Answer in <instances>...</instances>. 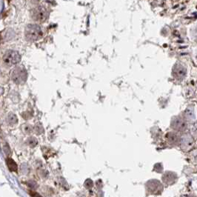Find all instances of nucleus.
<instances>
[{
    "mask_svg": "<svg viewBox=\"0 0 197 197\" xmlns=\"http://www.w3.org/2000/svg\"><path fill=\"white\" fill-rule=\"evenodd\" d=\"M42 28L36 24H30L27 25L25 31V36L29 42H36L42 37Z\"/></svg>",
    "mask_w": 197,
    "mask_h": 197,
    "instance_id": "f257e3e1",
    "label": "nucleus"
},
{
    "mask_svg": "<svg viewBox=\"0 0 197 197\" xmlns=\"http://www.w3.org/2000/svg\"><path fill=\"white\" fill-rule=\"evenodd\" d=\"M11 77L14 83L16 84H22L28 79V73L26 69L22 66H18L12 71Z\"/></svg>",
    "mask_w": 197,
    "mask_h": 197,
    "instance_id": "f03ea898",
    "label": "nucleus"
},
{
    "mask_svg": "<svg viewBox=\"0 0 197 197\" xmlns=\"http://www.w3.org/2000/svg\"><path fill=\"white\" fill-rule=\"evenodd\" d=\"M2 60L5 65L11 67V66L15 65L20 62L21 56L17 51L9 50V51H6L5 54H4Z\"/></svg>",
    "mask_w": 197,
    "mask_h": 197,
    "instance_id": "7ed1b4c3",
    "label": "nucleus"
},
{
    "mask_svg": "<svg viewBox=\"0 0 197 197\" xmlns=\"http://www.w3.org/2000/svg\"><path fill=\"white\" fill-rule=\"evenodd\" d=\"M49 13L44 6H37L31 11V17L35 21L43 22L48 18Z\"/></svg>",
    "mask_w": 197,
    "mask_h": 197,
    "instance_id": "20e7f679",
    "label": "nucleus"
},
{
    "mask_svg": "<svg viewBox=\"0 0 197 197\" xmlns=\"http://www.w3.org/2000/svg\"><path fill=\"white\" fill-rule=\"evenodd\" d=\"M171 126L174 130H178V131H182V130L186 129L187 125L185 123V120L179 117H175L173 119L171 122Z\"/></svg>",
    "mask_w": 197,
    "mask_h": 197,
    "instance_id": "39448f33",
    "label": "nucleus"
},
{
    "mask_svg": "<svg viewBox=\"0 0 197 197\" xmlns=\"http://www.w3.org/2000/svg\"><path fill=\"white\" fill-rule=\"evenodd\" d=\"M166 138L168 142H170L172 145H177L179 142V137L178 136V135L176 133H172V132H170L167 134Z\"/></svg>",
    "mask_w": 197,
    "mask_h": 197,
    "instance_id": "423d86ee",
    "label": "nucleus"
},
{
    "mask_svg": "<svg viewBox=\"0 0 197 197\" xmlns=\"http://www.w3.org/2000/svg\"><path fill=\"white\" fill-rule=\"evenodd\" d=\"M6 163H7L8 168H9V170H11V171H13V172L17 171L18 170L17 164L15 162L14 159H12L11 158H8L7 159H6Z\"/></svg>",
    "mask_w": 197,
    "mask_h": 197,
    "instance_id": "0eeeda50",
    "label": "nucleus"
},
{
    "mask_svg": "<svg viewBox=\"0 0 197 197\" xmlns=\"http://www.w3.org/2000/svg\"><path fill=\"white\" fill-rule=\"evenodd\" d=\"M173 173H166L163 176V180L166 184H171L176 179V176Z\"/></svg>",
    "mask_w": 197,
    "mask_h": 197,
    "instance_id": "6e6552de",
    "label": "nucleus"
},
{
    "mask_svg": "<svg viewBox=\"0 0 197 197\" xmlns=\"http://www.w3.org/2000/svg\"><path fill=\"white\" fill-rule=\"evenodd\" d=\"M173 74H174L175 77H176L177 78H182V77H185V71L182 67H180V66H179V67L175 68L174 72H173Z\"/></svg>",
    "mask_w": 197,
    "mask_h": 197,
    "instance_id": "1a4fd4ad",
    "label": "nucleus"
},
{
    "mask_svg": "<svg viewBox=\"0 0 197 197\" xmlns=\"http://www.w3.org/2000/svg\"><path fill=\"white\" fill-rule=\"evenodd\" d=\"M8 122L9 123V125H16L18 122V119L16 117V116L14 113H9V115L8 116L7 118Z\"/></svg>",
    "mask_w": 197,
    "mask_h": 197,
    "instance_id": "9d476101",
    "label": "nucleus"
},
{
    "mask_svg": "<svg viewBox=\"0 0 197 197\" xmlns=\"http://www.w3.org/2000/svg\"><path fill=\"white\" fill-rule=\"evenodd\" d=\"M182 145L183 146H185V148H184V150H188V149L191 148V146L193 145V142H192V140H190V138H185L182 141Z\"/></svg>",
    "mask_w": 197,
    "mask_h": 197,
    "instance_id": "9b49d317",
    "label": "nucleus"
},
{
    "mask_svg": "<svg viewBox=\"0 0 197 197\" xmlns=\"http://www.w3.org/2000/svg\"><path fill=\"white\" fill-rule=\"evenodd\" d=\"M26 143L31 148H34V147H36L37 145L38 140H36L35 137H30L26 141Z\"/></svg>",
    "mask_w": 197,
    "mask_h": 197,
    "instance_id": "f8f14e48",
    "label": "nucleus"
},
{
    "mask_svg": "<svg viewBox=\"0 0 197 197\" xmlns=\"http://www.w3.org/2000/svg\"><path fill=\"white\" fill-rule=\"evenodd\" d=\"M23 127V130L25 133H31L33 132V127L31 125H25Z\"/></svg>",
    "mask_w": 197,
    "mask_h": 197,
    "instance_id": "ddd939ff",
    "label": "nucleus"
},
{
    "mask_svg": "<svg viewBox=\"0 0 197 197\" xmlns=\"http://www.w3.org/2000/svg\"><path fill=\"white\" fill-rule=\"evenodd\" d=\"M35 130L36 132L37 133V134H40V133H42L43 132V127L41 126L40 125H36L35 127Z\"/></svg>",
    "mask_w": 197,
    "mask_h": 197,
    "instance_id": "4468645a",
    "label": "nucleus"
},
{
    "mask_svg": "<svg viewBox=\"0 0 197 197\" xmlns=\"http://www.w3.org/2000/svg\"><path fill=\"white\" fill-rule=\"evenodd\" d=\"M84 186L87 188H91L93 186V182L90 179H87V181L84 182Z\"/></svg>",
    "mask_w": 197,
    "mask_h": 197,
    "instance_id": "2eb2a0df",
    "label": "nucleus"
},
{
    "mask_svg": "<svg viewBox=\"0 0 197 197\" xmlns=\"http://www.w3.org/2000/svg\"><path fill=\"white\" fill-rule=\"evenodd\" d=\"M3 93H4V90H3L2 87H0V95H2V94Z\"/></svg>",
    "mask_w": 197,
    "mask_h": 197,
    "instance_id": "dca6fc26",
    "label": "nucleus"
},
{
    "mask_svg": "<svg viewBox=\"0 0 197 197\" xmlns=\"http://www.w3.org/2000/svg\"><path fill=\"white\" fill-rule=\"evenodd\" d=\"M172 1H173V2H178V1H179V0H172Z\"/></svg>",
    "mask_w": 197,
    "mask_h": 197,
    "instance_id": "f3484780",
    "label": "nucleus"
}]
</instances>
